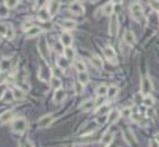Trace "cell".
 Masks as SVG:
<instances>
[{
	"instance_id": "db71d44e",
	"label": "cell",
	"mask_w": 159,
	"mask_h": 147,
	"mask_svg": "<svg viewBox=\"0 0 159 147\" xmlns=\"http://www.w3.org/2000/svg\"><path fill=\"white\" fill-rule=\"evenodd\" d=\"M67 147H71V146H67Z\"/></svg>"
},
{
	"instance_id": "f35d334b",
	"label": "cell",
	"mask_w": 159,
	"mask_h": 147,
	"mask_svg": "<svg viewBox=\"0 0 159 147\" xmlns=\"http://www.w3.org/2000/svg\"><path fill=\"white\" fill-rule=\"evenodd\" d=\"M104 103H105V96H98V99L94 101V105L100 107V105H103Z\"/></svg>"
},
{
	"instance_id": "1f68e13d",
	"label": "cell",
	"mask_w": 159,
	"mask_h": 147,
	"mask_svg": "<svg viewBox=\"0 0 159 147\" xmlns=\"http://www.w3.org/2000/svg\"><path fill=\"white\" fill-rule=\"evenodd\" d=\"M73 89H75V93L76 94H82L83 93V83H80L78 80V82L73 83Z\"/></svg>"
},
{
	"instance_id": "681fc988",
	"label": "cell",
	"mask_w": 159,
	"mask_h": 147,
	"mask_svg": "<svg viewBox=\"0 0 159 147\" xmlns=\"http://www.w3.org/2000/svg\"><path fill=\"white\" fill-rule=\"evenodd\" d=\"M3 93H6L4 92V85H0V97L3 96Z\"/></svg>"
},
{
	"instance_id": "30bf717a",
	"label": "cell",
	"mask_w": 159,
	"mask_h": 147,
	"mask_svg": "<svg viewBox=\"0 0 159 147\" xmlns=\"http://www.w3.org/2000/svg\"><path fill=\"white\" fill-rule=\"evenodd\" d=\"M37 18H39L40 21H43V22L48 21V19L51 18L50 13H48V8H46V7H42V8H40L39 13H37Z\"/></svg>"
},
{
	"instance_id": "8fae6325",
	"label": "cell",
	"mask_w": 159,
	"mask_h": 147,
	"mask_svg": "<svg viewBox=\"0 0 159 147\" xmlns=\"http://www.w3.org/2000/svg\"><path fill=\"white\" fill-rule=\"evenodd\" d=\"M48 47H47V43H46V40L45 39H42L40 40V43H39V50H40V54H42V57L45 58L46 61L48 60Z\"/></svg>"
},
{
	"instance_id": "d6986e66",
	"label": "cell",
	"mask_w": 159,
	"mask_h": 147,
	"mask_svg": "<svg viewBox=\"0 0 159 147\" xmlns=\"http://www.w3.org/2000/svg\"><path fill=\"white\" fill-rule=\"evenodd\" d=\"M75 27H76V22L72 21V19H65V21H62V28H64L65 31L75 29Z\"/></svg>"
},
{
	"instance_id": "d6a6232c",
	"label": "cell",
	"mask_w": 159,
	"mask_h": 147,
	"mask_svg": "<svg viewBox=\"0 0 159 147\" xmlns=\"http://www.w3.org/2000/svg\"><path fill=\"white\" fill-rule=\"evenodd\" d=\"M10 65H11V60H10V58H6V60H3L2 63H0V69H2V71L9 69Z\"/></svg>"
},
{
	"instance_id": "5bb4252c",
	"label": "cell",
	"mask_w": 159,
	"mask_h": 147,
	"mask_svg": "<svg viewBox=\"0 0 159 147\" xmlns=\"http://www.w3.org/2000/svg\"><path fill=\"white\" fill-rule=\"evenodd\" d=\"M123 40H125V43L127 44V46H133V44L136 43V38H134V33L130 32V31H126Z\"/></svg>"
},
{
	"instance_id": "8d00e7d4",
	"label": "cell",
	"mask_w": 159,
	"mask_h": 147,
	"mask_svg": "<svg viewBox=\"0 0 159 147\" xmlns=\"http://www.w3.org/2000/svg\"><path fill=\"white\" fill-rule=\"evenodd\" d=\"M58 67L61 69L67 68V67H68V58L67 57H65V58H60V60H58Z\"/></svg>"
},
{
	"instance_id": "4316f807",
	"label": "cell",
	"mask_w": 159,
	"mask_h": 147,
	"mask_svg": "<svg viewBox=\"0 0 159 147\" xmlns=\"http://www.w3.org/2000/svg\"><path fill=\"white\" fill-rule=\"evenodd\" d=\"M95 93H97V96H105L108 93V88L105 85H100L97 88V90H95Z\"/></svg>"
},
{
	"instance_id": "f6af8a7d",
	"label": "cell",
	"mask_w": 159,
	"mask_h": 147,
	"mask_svg": "<svg viewBox=\"0 0 159 147\" xmlns=\"http://www.w3.org/2000/svg\"><path fill=\"white\" fill-rule=\"evenodd\" d=\"M149 147H159V141L156 139H151L149 140Z\"/></svg>"
},
{
	"instance_id": "8992f818",
	"label": "cell",
	"mask_w": 159,
	"mask_h": 147,
	"mask_svg": "<svg viewBox=\"0 0 159 147\" xmlns=\"http://www.w3.org/2000/svg\"><path fill=\"white\" fill-rule=\"evenodd\" d=\"M69 11L72 14H75V15H82V14L84 13V8L79 2H73L72 4L69 6Z\"/></svg>"
},
{
	"instance_id": "f1b7e54d",
	"label": "cell",
	"mask_w": 159,
	"mask_h": 147,
	"mask_svg": "<svg viewBox=\"0 0 159 147\" xmlns=\"http://www.w3.org/2000/svg\"><path fill=\"white\" fill-rule=\"evenodd\" d=\"M13 94H14V99H17V100H21V99H24V97H25L24 92L21 90L20 88H15L14 90H13Z\"/></svg>"
},
{
	"instance_id": "ac0fdd59",
	"label": "cell",
	"mask_w": 159,
	"mask_h": 147,
	"mask_svg": "<svg viewBox=\"0 0 159 147\" xmlns=\"http://www.w3.org/2000/svg\"><path fill=\"white\" fill-rule=\"evenodd\" d=\"M98 126V122H90L89 125H87V128H84L83 130H82V133L83 135H87V133H94V130L97 129Z\"/></svg>"
},
{
	"instance_id": "5b68a950",
	"label": "cell",
	"mask_w": 159,
	"mask_h": 147,
	"mask_svg": "<svg viewBox=\"0 0 159 147\" xmlns=\"http://www.w3.org/2000/svg\"><path fill=\"white\" fill-rule=\"evenodd\" d=\"M104 55H105V58L107 60H109L112 64H115L116 63V53H115V50L112 49L111 46H105L104 47Z\"/></svg>"
},
{
	"instance_id": "e575fe53",
	"label": "cell",
	"mask_w": 159,
	"mask_h": 147,
	"mask_svg": "<svg viewBox=\"0 0 159 147\" xmlns=\"http://www.w3.org/2000/svg\"><path fill=\"white\" fill-rule=\"evenodd\" d=\"M142 103H144V105H147V107H151V105H153V103H155V101H153V99L149 96V94H148V96L144 97Z\"/></svg>"
},
{
	"instance_id": "d590c367",
	"label": "cell",
	"mask_w": 159,
	"mask_h": 147,
	"mask_svg": "<svg viewBox=\"0 0 159 147\" xmlns=\"http://www.w3.org/2000/svg\"><path fill=\"white\" fill-rule=\"evenodd\" d=\"M51 86H53L54 89H61V82H60V79L57 76L51 78Z\"/></svg>"
},
{
	"instance_id": "d4e9b609",
	"label": "cell",
	"mask_w": 159,
	"mask_h": 147,
	"mask_svg": "<svg viewBox=\"0 0 159 147\" xmlns=\"http://www.w3.org/2000/svg\"><path fill=\"white\" fill-rule=\"evenodd\" d=\"M78 79H79V82L80 83H87L89 82V74H87L86 71H83V72H79L78 74Z\"/></svg>"
},
{
	"instance_id": "603a6c76",
	"label": "cell",
	"mask_w": 159,
	"mask_h": 147,
	"mask_svg": "<svg viewBox=\"0 0 159 147\" xmlns=\"http://www.w3.org/2000/svg\"><path fill=\"white\" fill-rule=\"evenodd\" d=\"M93 107H94V100H87V101H84L83 104L80 105V110L82 111H89V110H91Z\"/></svg>"
},
{
	"instance_id": "7a4b0ae2",
	"label": "cell",
	"mask_w": 159,
	"mask_h": 147,
	"mask_svg": "<svg viewBox=\"0 0 159 147\" xmlns=\"http://www.w3.org/2000/svg\"><path fill=\"white\" fill-rule=\"evenodd\" d=\"M130 13L134 18H137L138 21H141L142 24L145 22V18H144V11H142V7L140 3H133L130 7Z\"/></svg>"
},
{
	"instance_id": "2e32d148",
	"label": "cell",
	"mask_w": 159,
	"mask_h": 147,
	"mask_svg": "<svg viewBox=\"0 0 159 147\" xmlns=\"http://www.w3.org/2000/svg\"><path fill=\"white\" fill-rule=\"evenodd\" d=\"M95 137L93 133H87V135L82 136L80 139H78V143H83V144H87V143H91V141H94Z\"/></svg>"
},
{
	"instance_id": "52a82bcc",
	"label": "cell",
	"mask_w": 159,
	"mask_h": 147,
	"mask_svg": "<svg viewBox=\"0 0 159 147\" xmlns=\"http://www.w3.org/2000/svg\"><path fill=\"white\" fill-rule=\"evenodd\" d=\"M118 29H119V22H118L116 15H114V14H112V15H111V22H109V33H111L112 36L116 35Z\"/></svg>"
},
{
	"instance_id": "cb8c5ba5",
	"label": "cell",
	"mask_w": 159,
	"mask_h": 147,
	"mask_svg": "<svg viewBox=\"0 0 159 147\" xmlns=\"http://www.w3.org/2000/svg\"><path fill=\"white\" fill-rule=\"evenodd\" d=\"M64 54H65V57H67L68 60H72V58L75 57V50H73L71 46H68V47H65L64 49Z\"/></svg>"
},
{
	"instance_id": "816d5d0a",
	"label": "cell",
	"mask_w": 159,
	"mask_h": 147,
	"mask_svg": "<svg viewBox=\"0 0 159 147\" xmlns=\"http://www.w3.org/2000/svg\"><path fill=\"white\" fill-rule=\"evenodd\" d=\"M25 147H33V144H32V143H31V141H26Z\"/></svg>"
},
{
	"instance_id": "44dd1931",
	"label": "cell",
	"mask_w": 159,
	"mask_h": 147,
	"mask_svg": "<svg viewBox=\"0 0 159 147\" xmlns=\"http://www.w3.org/2000/svg\"><path fill=\"white\" fill-rule=\"evenodd\" d=\"M112 140H114V135H112L111 132H108V133H105L104 135V137H103V144L105 147H108L109 144L112 143Z\"/></svg>"
},
{
	"instance_id": "9a60e30c",
	"label": "cell",
	"mask_w": 159,
	"mask_h": 147,
	"mask_svg": "<svg viewBox=\"0 0 159 147\" xmlns=\"http://www.w3.org/2000/svg\"><path fill=\"white\" fill-rule=\"evenodd\" d=\"M42 33V29L39 27H32L26 31V38H35V36L40 35Z\"/></svg>"
},
{
	"instance_id": "83f0119b",
	"label": "cell",
	"mask_w": 159,
	"mask_h": 147,
	"mask_svg": "<svg viewBox=\"0 0 159 147\" xmlns=\"http://www.w3.org/2000/svg\"><path fill=\"white\" fill-rule=\"evenodd\" d=\"M125 136H126V141H127L129 144H136V139H134L133 133L130 132V130H127V132H125Z\"/></svg>"
},
{
	"instance_id": "bcb514c9",
	"label": "cell",
	"mask_w": 159,
	"mask_h": 147,
	"mask_svg": "<svg viewBox=\"0 0 159 147\" xmlns=\"http://www.w3.org/2000/svg\"><path fill=\"white\" fill-rule=\"evenodd\" d=\"M151 3H152V7H153V10L159 11V0H151Z\"/></svg>"
},
{
	"instance_id": "ba28073f",
	"label": "cell",
	"mask_w": 159,
	"mask_h": 147,
	"mask_svg": "<svg viewBox=\"0 0 159 147\" xmlns=\"http://www.w3.org/2000/svg\"><path fill=\"white\" fill-rule=\"evenodd\" d=\"M39 78L42 80H48L51 78V69L48 68L47 65H43L42 68H40V71H39Z\"/></svg>"
},
{
	"instance_id": "4fadbf2b",
	"label": "cell",
	"mask_w": 159,
	"mask_h": 147,
	"mask_svg": "<svg viewBox=\"0 0 159 147\" xmlns=\"http://www.w3.org/2000/svg\"><path fill=\"white\" fill-rule=\"evenodd\" d=\"M60 42H61L65 47H68V46H72L73 39H72V36H71L68 32H64L61 36H60Z\"/></svg>"
},
{
	"instance_id": "60d3db41",
	"label": "cell",
	"mask_w": 159,
	"mask_h": 147,
	"mask_svg": "<svg viewBox=\"0 0 159 147\" xmlns=\"http://www.w3.org/2000/svg\"><path fill=\"white\" fill-rule=\"evenodd\" d=\"M62 47H64V44L61 43V42H57L56 44H54V50H56L57 53H61V51H64V49H62Z\"/></svg>"
},
{
	"instance_id": "9c48e42d",
	"label": "cell",
	"mask_w": 159,
	"mask_h": 147,
	"mask_svg": "<svg viewBox=\"0 0 159 147\" xmlns=\"http://www.w3.org/2000/svg\"><path fill=\"white\" fill-rule=\"evenodd\" d=\"M48 13H50V15H56L57 13H58L60 10V0H51L50 4H48Z\"/></svg>"
},
{
	"instance_id": "e0dca14e",
	"label": "cell",
	"mask_w": 159,
	"mask_h": 147,
	"mask_svg": "<svg viewBox=\"0 0 159 147\" xmlns=\"http://www.w3.org/2000/svg\"><path fill=\"white\" fill-rule=\"evenodd\" d=\"M120 116V112L118 110H112L111 112L108 114V122L109 124H114V122H116L118 119H119Z\"/></svg>"
},
{
	"instance_id": "6da1fadb",
	"label": "cell",
	"mask_w": 159,
	"mask_h": 147,
	"mask_svg": "<svg viewBox=\"0 0 159 147\" xmlns=\"http://www.w3.org/2000/svg\"><path fill=\"white\" fill-rule=\"evenodd\" d=\"M26 126H28V122H26V119L22 118V116L14 118V121H13V130L17 133H24Z\"/></svg>"
},
{
	"instance_id": "7bdbcfd3",
	"label": "cell",
	"mask_w": 159,
	"mask_h": 147,
	"mask_svg": "<svg viewBox=\"0 0 159 147\" xmlns=\"http://www.w3.org/2000/svg\"><path fill=\"white\" fill-rule=\"evenodd\" d=\"M7 29H9V27H7V25H4V24H0V35L6 36V33H7Z\"/></svg>"
},
{
	"instance_id": "74e56055",
	"label": "cell",
	"mask_w": 159,
	"mask_h": 147,
	"mask_svg": "<svg viewBox=\"0 0 159 147\" xmlns=\"http://www.w3.org/2000/svg\"><path fill=\"white\" fill-rule=\"evenodd\" d=\"M17 4H18V0H6V7L7 8H14V7H17Z\"/></svg>"
},
{
	"instance_id": "484cf974",
	"label": "cell",
	"mask_w": 159,
	"mask_h": 147,
	"mask_svg": "<svg viewBox=\"0 0 159 147\" xmlns=\"http://www.w3.org/2000/svg\"><path fill=\"white\" fill-rule=\"evenodd\" d=\"M75 68H76L78 72H83V71H86V64H84L82 60H76L75 61Z\"/></svg>"
},
{
	"instance_id": "4dcf8cb0",
	"label": "cell",
	"mask_w": 159,
	"mask_h": 147,
	"mask_svg": "<svg viewBox=\"0 0 159 147\" xmlns=\"http://www.w3.org/2000/svg\"><path fill=\"white\" fill-rule=\"evenodd\" d=\"M11 118H13V111H7V112L2 114V116H0V121H2V122H9Z\"/></svg>"
},
{
	"instance_id": "b9f144b4",
	"label": "cell",
	"mask_w": 159,
	"mask_h": 147,
	"mask_svg": "<svg viewBox=\"0 0 159 147\" xmlns=\"http://www.w3.org/2000/svg\"><path fill=\"white\" fill-rule=\"evenodd\" d=\"M6 38L10 39L11 40L13 38H14V29H13L11 27H9V29H7V33H6Z\"/></svg>"
},
{
	"instance_id": "ab89813d",
	"label": "cell",
	"mask_w": 159,
	"mask_h": 147,
	"mask_svg": "<svg viewBox=\"0 0 159 147\" xmlns=\"http://www.w3.org/2000/svg\"><path fill=\"white\" fill-rule=\"evenodd\" d=\"M120 115L122 116H130L131 115V107H126L125 110L120 111Z\"/></svg>"
},
{
	"instance_id": "277c9868",
	"label": "cell",
	"mask_w": 159,
	"mask_h": 147,
	"mask_svg": "<svg viewBox=\"0 0 159 147\" xmlns=\"http://www.w3.org/2000/svg\"><path fill=\"white\" fill-rule=\"evenodd\" d=\"M53 121H54V115L53 114H47V115L42 116V118L37 121V126L39 128H47V126H50Z\"/></svg>"
},
{
	"instance_id": "836d02e7",
	"label": "cell",
	"mask_w": 159,
	"mask_h": 147,
	"mask_svg": "<svg viewBox=\"0 0 159 147\" xmlns=\"http://www.w3.org/2000/svg\"><path fill=\"white\" fill-rule=\"evenodd\" d=\"M118 93H119V89H118L116 86H109V88H108V93H107V94H108V97H115Z\"/></svg>"
},
{
	"instance_id": "f907efd6",
	"label": "cell",
	"mask_w": 159,
	"mask_h": 147,
	"mask_svg": "<svg viewBox=\"0 0 159 147\" xmlns=\"http://www.w3.org/2000/svg\"><path fill=\"white\" fill-rule=\"evenodd\" d=\"M112 3H115V4H122V0H112Z\"/></svg>"
},
{
	"instance_id": "ee69618b",
	"label": "cell",
	"mask_w": 159,
	"mask_h": 147,
	"mask_svg": "<svg viewBox=\"0 0 159 147\" xmlns=\"http://www.w3.org/2000/svg\"><path fill=\"white\" fill-rule=\"evenodd\" d=\"M4 99L7 100V101H10V100L14 99V94H13V92H6V94H4Z\"/></svg>"
},
{
	"instance_id": "f5cc1de1",
	"label": "cell",
	"mask_w": 159,
	"mask_h": 147,
	"mask_svg": "<svg viewBox=\"0 0 159 147\" xmlns=\"http://www.w3.org/2000/svg\"><path fill=\"white\" fill-rule=\"evenodd\" d=\"M156 140L159 141V133H158V135H156Z\"/></svg>"
},
{
	"instance_id": "3957f363",
	"label": "cell",
	"mask_w": 159,
	"mask_h": 147,
	"mask_svg": "<svg viewBox=\"0 0 159 147\" xmlns=\"http://www.w3.org/2000/svg\"><path fill=\"white\" fill-rule=\"evenodd\" d=\"M151 90H152V82H151V79L148 76L142 78V80H141V93L144 94V96H148V94L151 93Z\"/></svg>"
},
{
	"instance_id": "f546056e",
	"label": "cell",
	"mask_w": 159,
	"mask_h": 147,
	"mask_svg": "<svg viewBox=\"0 0 159 147\" xmlns=\"http://www.w3.org/2000/svg\"><path fill=\"white\" fill-rule=\"evenodd\" d=\"M108 111H109V105L108 104H103V105H100V108L97 110V114L98 115H107Z\"/></svg>"
},
{
	"instance_id": "7402d4cb",
	"label": "cell",
	"mask_w": 159,
	"mask_h": 147,
	"mask_svg": "<svg viewBox=\"0 0 159 147\" xmlns=\"http://www.w3.org/2000/svg\"><path fill=\"white\" fill-rule=\"evenodd\" d=\"M91 63H93V65H94L97 69H103V60H101L98 55H93Z\"/></svg>"
},
{
	"instance_id": "ffe728a7",
	"label": "cell",
	"mask_w": 159,
	"mask_h": 147,
	"mask_svg": "<svg viewBox=\"0 0 159 147\" xmlns=\"http://www.w3.org/2000/svg\"><path fill=\"white\" fill-rule=\"evenodd\" d=\"M103 13L104 15H112L114 14V3H107L103 7Z\"/></svg>"
},
{
	"instance_id": "7dc6e473",
	"label": "cell",
	"mask_w": 159,
	"mask_h": 147,
	"mask_svg": "<svg viewBox=\"0 0 159 147\" xmlns=\"http://www.w3.org/2000/svg\"><path fill=\"white\" fill-rule=\"evenodd\" d=\"M32 27H33V25H32L31 22H25V24H24V29L25 31H28L29 28H32Z\"/></svg>"
},
{
	"instance_id": "c3c4849f",
	"label": "cell",
	"mask_w": 159,
	"mask_h": 147,
	"mask_svg": "<svg viewBox=\"0 0 159 147\" xmlns=\"http://www.w3.org/2000/svg\"><path fill=\"white\" fill-rule=\"evenodd\" d=\"M45 3H46V0H36V4L39 6V7H43V6H45Z\"/></svg>"
},
{
	"instance_id": "7c38bea8",
	"label": "cell",
	"mask_w": 159,
	"mask_h": 147,
	"mask_svg": "<svg viewBox=\"0 0 159 147\" xmlns=\"http://www.w3.org/2000/svg\"><path fill=\"white\" fill-rule=\"evenodd\" d=\"M65 97H67V93H65L62 89H57V92L54 93V103H56V104H61L65 100Z\"/></svg>"
}]
</instances>
